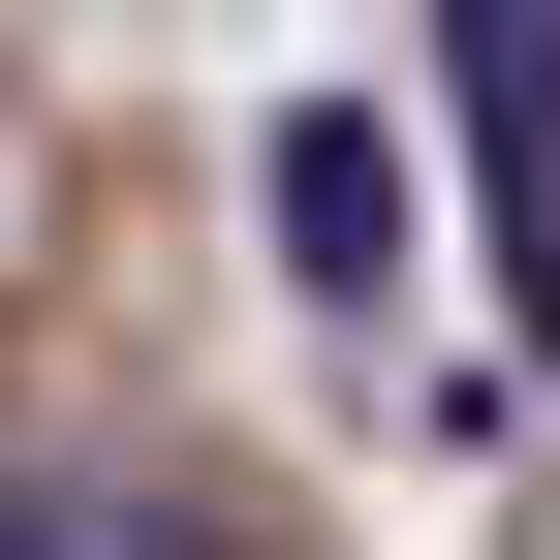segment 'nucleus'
<instances>
[{
	"mask_svg": "<svg viewBox=\"0 0 560 560\" xmlns=\"http://www.w3.org/2000/svg\"><path fill=\"white\" fill-rule=\"evenodd\" d=\"M436 125H467L499 312H529V374H560V0H467V32H436Z\"/></svg>",
	"mask_w": 560,
	"mask_h": 560,
	"instance_id": "f257e3e1",
	"label": "nucleus"
},
{
	"mask_svg": "<svg viewBox=\"0 0 560 560\" xmlns=\"http://www.w3.org/2000/svg\"><path fill=\"white\" fill-rule=\"evenodd\" d=\"M374 249H405V156H374V125H280V280H312V312H374Z\"/></svg>",
	"mask_w": 560,
	"mask_h": 560,
	"instance_id": "f03ea898",
	"label": "nucleus"
},
{
	"mask_svg": "<svg viewBox=\"0 0 560 560\" xmlns=\"http://www.w3.org/2000/svg\"><path fill=\"white\" fill-rule=\"evenodd\" d=\"M0 560H219L187 499H62V467H0Z\"/></svg>",
	"mask_w": 560,
	"mask_h": 560,
	"instance_id": "7ed1b4c3",
	"label": "nucleus"
}]
</instances>
